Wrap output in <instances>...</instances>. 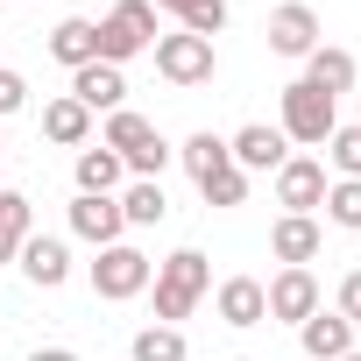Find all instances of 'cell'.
Instances as JSON below:
<instances>
[{"mask_svg":"<svg viewBox=\"0 0 361 361\" xmlns=\"http://www.w3.org/2000/svg\"><path fill=\"white\" fill-rule=\"evenodd\" d=\"M340 361H361V347H354V354H340Z\"/></svg>","mask_w":361,"mask_h":361,"instance_id":"d6a6232c","label":"cell"},{"mask_svg":"<svg viewBox=\"0 0 361 361\" xmlns=\"http://www.w3.org/2000/svg\"><path fill=\"white\" fill-rule=\"evenodd\" d=\"M305 85H319L326 99L354 92V57H347V50H333V43H319V50L305 57Z\"/></svg>","mask_w":361,"mask_h":361,"instance_id":"44dd1931","label":"cell"},{"mask_svg":"<svg viewBox=\"0 0 361 361\" xmlns=\"http://www.w3.org/2000/svg\"><path fill=\"white\" fill-rule=\"evenodd\" d=\"M121 220L128 227H163L170 220V199H163V177H135V185H121Z\"/></svg>","mask_w":361,"mask_h":361,"instance_id":"ffe728a7","label":"cell"},{"mask_svg":"<svg viewBox=\"0 0 361 361\" xmlns=\"http://www.w3.org/2000/svg\"><path fill=\"white\" fill-rule=\"evenodd\" d=\"M149 290H156V326H177V319L199 312V298H213V262L199 248H177V255L156 262Z\"/></svg>","mask_w":361,"mask_h":361,"instance_id":"6da1fadb","label":"cell"},{"mask_svg":"<svg viewBox=\"0 0 361 361\" xmlns=\"http://www.w3.org/2000/svg\"><path fill=\"white\" fill-rule=\"evenodd\" d=\"M269 50L276 57H312L319 50V15L305 8V0H283V8L269 15Z\"/></svg>","mask_w":361,"mask_h":361,"instance_id":"4fadbf2b","label":"cell"},{"mask_svg":"<svg viewBox=\"0 0 361 361\" xmlns=\"http://www.w3.org/2000/svg\"><path fill=\"white\" fill-rule=\"evenodd\" d=\"M177 29H192V36H220L227 29V0H185V8H177Z\"/></svg>","mask_w":361,"mask_h":361,"instance_id":"4316f807","label":"cell"},{"mask_svg":"<svg viewBox=\"0 0 361 361\" xmlns=\"http://www.w3.org/2000/svg\"><path fill=\"white\" fill-rule=\"evenodd\" d=\"M29 234H36V206H29V192H0V262H15Z\"/></svg>","mask_w":361,"mask_h":361,"instance_id":"603a6c76","label":"cell"},{"mask_svg":"<svg viewBox=\"0 0 361 361\" xmlns=\"http://www.w3.org/2000/svg\"><path fill=\"white\" fill-rule=\"evenodd\" d=\"M71 177H78V192H92V199H121V177H128V163H121V156L99 142V149H78Z\"/></svg>","mask_w":361,"mask_h":361,"instance_id":"ac0fdd59","label":"cell"},{"mask_svg":"<svg viewBox=\"0 0 361 361\" xmlns=\"http://www.w3.org/2000/svg\"><path fill=\"white\" fill-rule=\"evenodd\" d=\"M22 106H29V78H22L15 64H0V121L22 114Z\"/></svg>","mask_w":361,"mask_h":361,"instance_id":"f1b7e54d","label":"cell"},{"mask_svg":"<svg viewBox=\"0 0 361 361\" xmlns=\"http://www.w3.org/2000/svg\"><path fill=\"white\" fill-rule=\"evenodd\" d=\"M276 206L283 213H319L326 206V163L319 156H290L276 170Z\"/></svg>","mask_w":361,"mask_h":361,"instance_id":"9c48e42d","label":"cell"},{"mask_svg":"<svg viewBox=\"0 0 361 361\" xmlns=\"http://www.w3.org/2000/svg\"><path fill=\"white\" fill-rule=\"evenodd\" d=\"M156 71L177 85V92H192V85H213V71H220V50L206 43V36H192V29H170V36H156Z\"/></svg>","mask_w":361,"mask_h":361,"instance_id":"8992f818","label":"cell"},{"mask_svg":"<svg viewBox=\"0 0 361 361\" xmlns=\"http://www.w3.org/2000/svg\"><path fill=\"white\" fill-rule=\"evenodd\" d=\"M298 347H305L312 361H340V354H354V326H347L340 312H326V305H319V312L298 326Z\"/></svg>","mask_w":361,"mask_h":361,"instance_id":"e0dca14e","label":"cell"},{"mask_svg":"<svg viewBox=\"0 0 361 361\" xmlns=\"http://www.w3.org/2000/svg\"><path fill=\"white\" fill-rule=\"evenodd\" d=\"M29 361H78V354H71V347H36Z\"/></svg>","mask_w":361,"mask_h":361,"instance_id":"4dcf8cb0","label":"cell"},{"mask_svg":"<svg viewBox=\"0 0 361 361\" xmlns=\"http://www.w3.org/2000/svg\"><path fill=\"white\" fill-rule=\"evenodd\" d=\"M227 156H234V170H283L290 163V142H283V128H262V121H248V128H234L227 135Z\"/></svg>","mask_w":361,"mask_h":361,"instance_id":"ba28073f","label":"cell"},{"mask_svg":"<svg viewBox=\"0 0 361 361\" xmlns=\"http://www.w3.org/2000/svg\"><path fill=\"white\" fill-rule=\"evenodd\" d=\"M71 99L85 114H121L128 106V71L121 64H85V71H71Z\"/></svg>","mask_w":361,"mask_h":361,"instance_id":"8fae6325","label":"cell"},{"mask_svg":"<svg viewBox=\"0 0 361 361\" xmlns=\"http://www.w3.org/2000/svg\"><path fill=\"white\" fill-rule=\"evenodd\" d=\"M262 305H269V319L305 326V319L319 312V276H312V269H276V276L262 283Z\"/></svg>","mask_w":361,"mask_h":361,"instance_id":"52a82bcc","label":"cell"},{"mask_svg":"<svg viewBox=\"0 0 361 361\" xmlns=\"http://www.w3.org/2000/svg\"><path fill=\"white\" fill-rule=\"evenodd\" d=\"M213 312H220V326H234V333H248V326H262V319H269V305H262V283H255V276H227V283L213 290Z\"/></svg>","mask_w":361,"mask_h":361,"instance_id":"9a60e30c","label":"cell"},{"mask_svg":"<svg viewBox=\"0 0 361 361\" xmlns=\"http://www.w3.org/2000/svg\"><path fill=\"white\" fill-rule=\"evenodd\" d=\"M85 276H92V298H99V305H128V298H142V290H149L156 262H149L135 241H114V248H99V255H92V269H85Z\"/></svg>","mask_w":361,"mask_h":361,"instance_id":"277c9868","label":"cell"},{"mask_svg":"<svg viewBox=\"0 0 361 361\" xmlns=\"http://www.w3.org/2000/svg\"><path fill=\"white\" fill-rule=\"evenodd\" d=\"M128 354H135V361H185L192 347H185V333H177V326H142V333L128 340Z\"/></svg>","mask_w":361,"mask_h":361,"instance_id":"cb8c5ba5","label":"cell"},{"mask_svg":"<svg viewBox=\"0 0 361 361\" xmlns=\"http://www.w3.org/2000/svg\"><path fill=\"white\" fill-rule=\"evenodd\" d=\"M199 199H206V206H241V199H248V170H220L213 185H199Z\"/></svg>","mask_w":361,"mask_h":361,"instance_id":"83f0119b","label":"cell"},{"mask_svg":"<svg viewBox=\"0 0 361 361\" xmlns=\"http://www.w3.org/2000/svg\"><path fill=\"white\" fill-rule=\"evenodd\" d=\"M71 234H78V241H92V248H114V241H128V220H121V206H114V199L78 192V199H71Z\"/></svg>","mask_w":361,"mask_h":361,"instance_id":"5bb4252c","label":"cell"},{"mask_svg":"<svg viewBox=\"0 0 361 361\" xmlns=\"http://www.w3.org/2000/svg\"><path fill=\"white\" fill-rule=\"evenodd\" d=\"M50 57L71 64V71L99 64V22H92V15H64V22L50 29Z\"/></svg>","mask_w":361,"mask_h":361,"instance_id":"2e32d148","label":"cell"},{"mask_svg":"<svg viewBox=\"0 0 361 361\" xmlns=\"http://www.w3.org/2000/svg\"><path fill=\"white\" fill-rule=\"evenodd\" d=\"M177 163L192 170V185H213L220 170H234V156H227V135H213V128L185 135V149H177Z\"/></svg>","mask_w":361,"mask_h":361,"instance_id":"d6986e66","label":"cell"},{"mask_svg":"<svg viewBox=\"0 0 361 361\" xmlns=\"http://www.w3.org/2000/svg\"><path fill=\"white\" fill-rule=\"evenodd\" d=\"M326 163H333L340 177H361V121H340V128L326 135Z\"/></svg>","mask_w":361,"mask_h":361,"instance_id":"484cf974","label":"cell"},{"mask_svg":"<svg viewBox=\"0 0 361 361\" xmlns=\"http://www.w3.org/2000/svg\"><path fill=\"white\" fill-rule=\"evenodd\" d=\"M149 8H170V15H177V8H185V0H149Z\"/></svg>","mask_w":361,"mask_h":361,"instance_id":"1f68e13d","label":"cell"},{"mask_svg":"<svg viewBox=\"0 0 361 361\" xmlns=\"http://www.w3.org/2000/svg\"><path fill=\"white\" fill-rule=\"evenodd\" d=\"M156 36H163V22H156L149 0H121V8L99 22V64H121L128 71V57L156 50Z\"/></svg>","mask_w":361,"mask_h":361,"instance_id":"5b68a950","label":"cell"},{"mask_svg":"<svg viewBox=\"0 0 361 361\" xmlns=\"http://www.w3.org/2000/svg\"><path fill=\"white\" fill-rule=\"evenodd\" d=\"M319 248H326V227H319L312 213H283V220L269 227V255H276L283 269H305Z\"/></svg>","mask_w":361,"mask_h":361,"instance_id":"7c38bea8","label":"cell"},{"mask_svg":"<svg viewBox=\"0 0 361 361\" xmlns=\"http://www.w3.org/2000/svg\"><path fill=\"white\" fill-rule=\"evenodd\" d=\"M276 128H283V142H305V149H326V135L340 128V99H326L319 85L290 78V85H283V106H276Z\"/></svg>","mask_w":361,"mask_h":361,"instance_id":"3957f363","label":"cell"},{"mask_svg":"<svg viewBox=\"0 0 361 361\" xmlns=\"http://www.w3.org/2000/svg\"><path fill=\"white\" fill-rule=\"evenodd\" d=\"M43 135H50L57 149H85V142H92V114L64 92V99H50V106H43Z\"/></svg>","mask_w":361,"mask_h":361,"instance_id":"7402d4cb","label":"cell"},{"mask_svg":"<svg viewBox=\"0 0 361 361\" xmlns=\"http://www.w3.org/2000/svg\"><path fill=\"white\" fill-rule=\"evenodd\" d=\"M333 312H340L347 326H361V269H347V276H340V305H333Z\"/></svg>","mask_w":361,"mask_h":361,"instance_id":"f546056e","label":"cell"},{"mask_svg":"<svg viewBox=\"0 0 361 361\" xmlns=\"http://www.w3.org/2000/svg\"><path fill=\"white\" fill-rule=\"evenodd\" d=\"M99 142H106V149H114V156H121L135 177H163V170H170V156H177V149L156 135V121H142L135 106L106 114V135H99Z\"/></svg>","mask_w":361,"mask_h":361,"instance_id":"7a4b0ae2","label":"cell"},{"mask_svg":"<svg viewBox=\"0 0 361 361\" xmlns=\"http://www.w3.org/2000/svg\"><path fill=\"white\" fill-rule=\"evenodd\" d=\"M326 220L347 227V234H361V177H333V185H326Z\"/></svg>","mask_w":361,"mask_h":361,"instance_id":"d4e9b609","label":"cell"},{"mask_svg":"<svg viewBox=\"0 0 361 361\" xmlns=\"http://www.w3.org/2000/svg\"><path fill=\"white\" fill-rule=\"evenodd\" d=\"M15 269H22L36 290H64V283H71V248H64L57 234H29L22 255H15Z\"/></svg>","mask_w":361,"mask_h":361,"instance_id":"30bf717a","label":"cell"},{"mask_svg":"<svg viewBox=\"0 0 361 361\" xmlns=\"http://www.w3.org/2000/svg\"><path fill=\"white\" fill-rule=\"evenodd\" d=\"M234 361H248V354H234Z\"/></svg>","mask_w":361,"mask_h":361,"instance_id":"836d02e7","label":"cell"}]
</instances>
